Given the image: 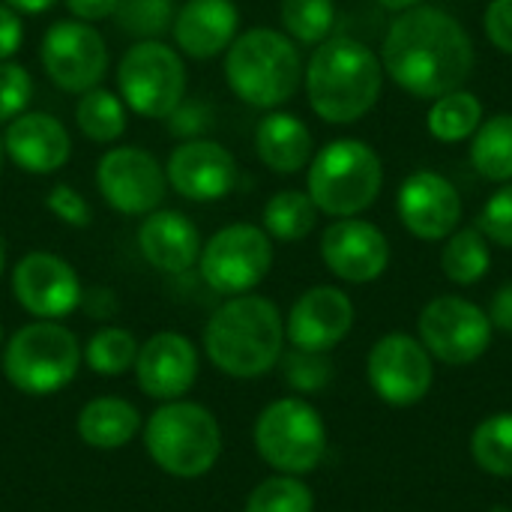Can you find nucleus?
Masks as SVG:
<instances>
[{"label": "nucleus", "mask_w": 512, "mask_h": 512, "mask_svg": "<svg viewBox=\"0 0 512 512\" xmlns=\"http://www.w3.org/2000/svg\"><path fill=\"white\" fill-rule=\"evenodd\" d=\"M285 378H288V384H291L294 390H300V393H315V390H321V387L330 384L333 366H330L327 354L294 348V351L285 357Z\"/></svg>", "instance_id": "obj_36"}, {"label": "nucleus", "mask_w": 512, "mask_h": 512, "mask_svg": "<svg viewBox=\"0 0 512 512\" xmlns=\"http://www.w3.org/2000/svg\"><path fill=\"white\" fill-rule=\"evenodd\" d=\"M96 186L105 204L123 216H147L159 210L168 177L159 159L141 147H111L96 165Z\"/></svg>", "instance_id": "obj_13"}, {"label": "nucleus", "mask_w": 512, "mask_h": 512, "mask_svg": "<svg viewBox=\"0 0 512 512\" xmlns=\"http://www.w3.org/2000/svg\"><path fill=\"white\" fill-rule=\"evenodd\" d=\"M396 210H399L402 225L414 237L444 240L459 228L462 198L447 177H441L435 171H417L402 183Z\"/></svg>", "instance_id": "obj_19"}, {"label": "nucleus", "mask_w": 512, "mask_h": 512, "mask_svg": "<svg viewBox=\"0 0 512 512\" xmlns=\"http://www.w3.org/2000/svg\"><path fill=\"white\" fill-rule=\"evenodd\" d=\"M420 339L432 357L450 366L474 363L492 342L489 315L465 297H435L420 312Z\"/></svg>", "instance_id": "obj_12"}, {"label": "nucleus", "mask_w": 512, "mask_h": 512, "mask_svg": "<svg viewBox=\"0 0 512 512\" xmlns=\"http://www.w3.org/2000/svg\"><path fill=\"white\" fill-rule=\"evenodd\" d=\"M471 453L486 474L512 477V414H495L474 432Z\"/></svg>", "instance_id": "obj_33"}, {"label": "nucleus", "mask_w": 512, "mask_h": 512, "mask_svg": "<svg viewBox=\"0 0 512 512\" xmlns=\"http://www.w3.org/2000/svg\"><path fill=\"white\" fill-rule=\"evenodd\" d=\"M225 78L237 99L252 108L285 105L300 81L303 60L288 33L273 27H252L237 33L225 51Z\"/></svg>", "instance_id": "obj_4"}, {"label": "nucleus", "mask_w": 512, "mask_h": 512, "mask_svg": "<svg viewBox=\"0 0 512 512\" xmlns=\"http://www.w3.org/2000/svg\"><path fill=\"white\" fill-rule=\"evenodd\" d=\"M492 255H489V237L474 225V228H462L453 231L444 255H441V267L444 273L456 282V285H474L489 273Z\"/></svg>", "instance_id": "obj_30"}, {"label": "nucleus", "mask_w": 512, "mask_h": 512, "mask_svg": "<svg viewBox=\"0 0 512 512\" xmlns=\"http://www.w3.org/2000/svg\"><path fill=\"white\" fill-rule=\"evenodd\" d=\"M168 186L186 201H219L237 186L234 156L210 138H186L165 165Z\"/></svg>", "instance_id": "obj_16"}, {"label": "nucleus", "mask_w": 512, "mask_h": 512, "mask_svg": "<svg viewBox=\"0 0 512 512\" xmlns=\"http://www.w3.org/2000/svg\"><path fill=\"white\" fill-rule=\"evenodd\" d=\"M0 165H3V138H0Z\"/></svg>", "instance_id": "obj_47"}, {"label": "nucleus", "mask_w": 512, "mask_h": 512, "mask_svg": "<svg viewBox=\"0 0 512 512\" xmlns=\"http://www.w3.org/2000/svg\"><path fill=\"white\" fill-rule=\"evenodd\" d=\"M384 9H393V12H405V9H411V6H417L420 0H378Z\"/></svg>", "instance_id": "obj_45"}, {"label": "nucleus", "mask_w": 512, "mask_h": 512, "mask_svg": "<svg viewBox=\"0 0 512 512\" xmlns=\"http://www.w3.org/2000/svg\"><path fill=\"white\" fill-rule=\"evenodd\" d=\"M315 222H318V207L309 198V192L285 189L264 204V231L270 234V240L297 243L312 234Z\"/></svg>", "instance_id": "obj_26"}, {"label": "nucleus", "mask_w": 512, "mask_h": 512, "mask_svg": "<svg viewBox=\"0 0 512 512\" xmlns=\"http://www.w3.org/2000/svg\"><path fill=\"white\" fill-rule=\"evenodd\" d=\"M369 384L372 390L396 408L423 402L432 387V357L423 342L405 333L384 336L369 351Z\"/></svg>", "instance_id": "obj_15"}, {"label": "nucleus", "mask_w": 512, "mask_h": 512, "mask_svg": "<svg viewBox=\"0 0 512 512\" xmlns=\"http://www.w3.org/2000/svg\"><path fill=\"white\" fill-rule=\"evenodd\" d=\"M483 123V105L468 90H453L435 99L429 108V132L444 144H459L471 138Z\"/></svg>", "instance_id": "obj_29"}, {"label": "nucleus", "mask_w": 512, "mask_h": 512, "mask_svg": "<svg viewBox=\"0 0 512 512\" xmlns=\"http://www.w3.org/2000/svg\"><path fill=\"white\" fill-rule=\"evenodd\" d=\"M471 162L486 180H512V114H495L480 123L471 144Z\"/></svg>", "instance_id": "obj_28"}, {"label": "nucleus", "mask_w": 512, "mask_h": 512, "mask_svg": "<svg viewBox=\"0 0 512 512\" xmlns=\"http://www.w3.org/2000/svg\"><path fill=\"white\" fill-rule=\"evenodd\" d=\"M486 315H489L492 327L512 333V282L498 288V294L492 297V309Z\"/></svg>", "instance_id": "obj_43"}, {"label": "nucleus", "mask_w": 512, "mask_h": 512, "mask_svg": "<svg viewBox=\"0 0 512 512\" xmlns=\"http://www.w3.org/2000/svg\"><path fill=\"white\" fill-rule=\"evenodd\" d=\"M21 42H24V24H21V15H18L12 6L0 3V60L15 57V54H18V48H21Z\"/></svg>", "instance_id": "obj_41"}, {"label": "nucleus", "mask_w": 512, "mask_h": 512, "mask_svg": "<svg viewBox=\"0 0 512 512\" xmlns=\"http://www.w3.org/2000/svg\"><path fill=\"white\" fill-rule=\"evenodd\" d=\"M63 3H66V9L72 12V18L87 21V24L114 18V12H117V6H120V0H63Z\"/></svg>", "instance_id": "obj_42"}, {"label": "nucleus", "mask_w": 512, "mask_h": 512, "mask_svg": "<svg viewBox=\"0 0 512 512\" xmlns=\"http://www.w3.org/2000/svg\"><path fill=\"white\" fill-rule=\"evenodd\" d=\"M354 327V303L345 291L318 285L309 288L288 315L285 336L300 351H318L327 354L336 348Z\"/></svg>", "instance_id": "obj_20"}, {"label": "nucleus", "mask_w": 512, "mask_h": 512, "mask_svg": "<svg viewBox=\"0 0 512 512\" xmlns=\"http://www.w3.org/2000/svg\"><path fill=\"white\" fill-rule=\"evenodd\" d=\"M132 372L144 396L156 402H174L183 399L198 378V351L183 333L165 330L138 348Z\"/></svg>", "instance_id": "obj_18"}, {"label": "nucleus", "mask_w": 512, "mask_h": 512, "mask_svg": "<svg viewBox=\"0 0 512 512\" xmlns=\"http://www.w3.org/2000/svg\"><path fill=\"white\" fill-rule=\"evenodd\" d=\"M240 9L234 0H186L171 24L177 48L192 60H210L237 39Z\"/></svg>", "instance_id": "obj_22"}, {"label": "nucleus", "mask_w": 512, "mask_h": 512, "mask_svg": "<svg viewBox=\"0 0 512 512\" xmlns=\"http://www.w3.org/2000/svg\"><path fill=\"white\" fill-rule=\"evenodd\" d=\"M477 228H480L489 240H495L498 246L512 249V183L510 186H504V189H498V192L486 201Z\"/></svg>", "instance_id": "obj_38"}, {"label": "nucleus", "mask_w": 512, "mask_h": 512, "mask_svg": "<svg viewBox=\"0 0 512 512\" xmlns=\"http://www.w3.org/2000/svg\"><path fill=\"white\" fill-rule=\"evenodd\" d=\"M492 512H512V510H507V507H495V510Z\"/></svg>", "instance_id": "obj_48"}, {"label": "nucleus", "mask_w": 512, "mask_h": 512, "mask_svg": "<svg viewBox=\"0 0 512 512\" xmlns=\"http://www.w3.org/2000/svg\"><path fill=\"white\" fill-rule=\"evenodd\" d=\"M174 0H120L117 27L138 39H156L174 24Z\"/></svg>", "instance_id": "obj_35"}, {"label": "nucleus", "mask_w": 512, "mask_h": 512, "mask_svg": "<svg viewBox=\"0 0 512 512\" xmlns=\"http://www.w3.org/2000/svg\"><path fill=\"white\" fill-rule=\"evenodd\" d=\"M138 249L150 267L162 273H186L198 264L201 234L180 210H153L138 228Z\"/></svg>", "instance_id": "obj_23"}, {"label": "nucleus", "mask_w": 512, "mask_h": 512, "mask_svg": "<svg viewBox=\"0 0 512 512\" xmlns=\"http://www.w3.org/2000/svg\"><path fill=\"white\" fill-rule=\"evenodd\" d=\"M306 186L318 213L348 219L360 216L378 201L384 168L369 144L357 138H339L312 156Z\"/></svg>", "instance_id": "obj_6"}, {"label": "nucleus", "mask_w": 512, "mask_h": 512, "mask_svg": "<svg viewBox=\"0 0 512 512\" xmlns=\"http://www.w3.org/2000/svg\"><path fill=\"white\" fill-rule=\"evenodd\" d=\"M255 150L270 171L297 174L312 162L315 141L300 117L288 111H270L255 129Z\"/></svg>", "instance_id": "obj_24"}, {"label": "nucleus", "mask_w": 512, "mask_h": 512, "mask_svg": "<svg viewBox=\"0 0 512 512\" xmlns=\"http://www.w3.org/2000/svg\"><path fill=\"white\" fill-rule=\"evenodd\" d=\"M81 366L75 333L57 321H33L12 333L3 348L6 381L27 396H51L72 384Z\"/></svg>", "instance_id": "obj_7"}, {"label": "nucleus", "mask_w": 512, "mask_h": 512, "mask_svg": "<svg viewBox=\"0 0 512 512\" xmlns=\"http://www.w3.org/2000/svg\"><path fill=\"white\" fill-rule=\"evenodd\" d=\"M303 81L312 111L327 123L345 126L375 108L384 84V66L369 45L351 36H333L315 48Z\"/></svg>", "instance_id": "obj_3"}, {"label": "nucleus", "mask_w": 512, "mask_h": 512, "mask_svg": "<svg viewBox=\"0 0 512 512\" xmlns=\"http://www.w3.org/2000/svg\"><path fill=\"white\" fill-rule=\"evenodd\" d=\"M3 264H6V249H3V237H0V276H3Z\"/></svg>", "instance_id": "obj_46"}, {"label": "nucleus", "mask_w": 512, "mask_h": 512, "mask_svg": "<svg viewBox=\"0 0 512 512\" xmlns=\"http://www.w3.org/2000/svg\"><path fill=\"white\" fill-rule=\"evenodd\" d=\"M45 75L66 93H87L99 87L108 72V48L102 33L87 21H54L39 45Z\"/></svg>", "instance_id": "obj_11"}, {"label": "nucleus", "mask_w": 512, "mask_h": 512, "mask_svg": "<svg viewBox=\"0 0 512 512\" xmlns=\"http://www.w3.org/2000/svg\"><path fill=\"white\" fill-rule=\"evenodd\" d=\"M33 99V78L24 66L0 60V123L15 120Z\"/></svg>", "instance_id": "obj_37"}, {"label": "nucleus", "mask_w": 512, "mask_h": 512, "mask_svg": "<svg viewBox=\"0 0 512 512\" xmlns=\"http://www.w3.org/2000/svg\"><path fill=\"white\" fill-rule=\"evenodd\" d=\"M57 0H6V6H12L18 15H39V12H48Z\"/></svg>", "instance_id": "obj_44"}, {"label": "nucleus", "mask_w": 512, "mask_h": 512, "mask_svg": "<svg viewBox=\"0 0 512 512\" xmlns=\"http://www.w3.org/2000/svg\"><path fill=\"white\" fill-rule=\"evenodd\" d=\"M279 18L291 39L303 45H321L324 39H330V30L336 24V3L333 0H282Z\"/></svg>", "instance_id": "obj_32"}, {"label": "nucleus", "mask_w": 512, "mask_h": 512, "mask_svg": "<svg viewBox=\"0 0 512 512\" xmlns=\"http://www.w3.org/2000/svg\"><path fill=\"white\" fill-rule=\"evenodd\" d=\"M45 207L63 222V225H72V228H87L90 225V204L87 198L66 186V183H57L48 195H45Z\"/></svg>", "instance_id": "obj_39"}, {"label": "nucleus", "mask_w": 512, "mask_h": 512, "mask_svg": "<svg viewBox=\"0 0 512 512\" xmlns=\"http://www.w3.org/2000/svg\"><path fill=\"white\" fill-rule=\"evenodd\" d=\"M483 24L492 45L504 54H512V0H492L483 15Z\"/></svg>", "instance_id": "obj_40"}, {"label": "nucleus", "mask_w": 512, "mask_h": 512, "mask_svg": "<svg viewBox=\"0 0 512 512\" xmlns=\"http://www.w3.org/2000/svg\"><path fill=\"white\" fill-rule=\"evenodd\" d=\"M0 339H3V330H0Z\"/></svg>", "instance_id": "obj_49"}, {"label": "nucleus", "mask_w": 512, "mask_h": 512, "mask_svg": "<svg viewBox=\"0 0 512 512\" xmlns=\"http://www.w3.org/2000/svg\"><path fill=\"white\" fill-rule=\"evenodd\" d=\"M255 450L279 474L303 477L315 471L327 453L324 420L303 399H279L267 405L255 423Z\"/></svg>", "instance_id": "obj_9"}, {"label": "nucleus", "mask_w": 512, "mask_h": 512, "mask_svg": "<svg viewBox=\"0 0 512 512\" xmlns=\"http://www.w3.org/2000/svg\"><path fill=\"white\" fill-rule=\"evenodd\" d=\"M144 447L159 471L177 480H198L222 456V429L204 405L174 399L144 423Z\"/></svg>", "instance_id": "obj_5"}, {"label": "nucleus", "mask_w": 512, "mask_h": 512, "mask_svg": "<svg viewBox=\"0 0 512 512\" xmlns=\"http://www.w3.org/2000/svg\"><path fill=\"white\" fill-rule=\"evenodd\" d=\"M246 512H315V498L303 480L279 474L252 489Z\"/></svg>", "instance_id": "obj_34"}, {"label": "nucleus", "mask_w": 512, "mask_h": 512, "mask_svg": "<svg viewBox=\"0 0 512 512\" xmlns=\"http://www.w3.org/2000/svg\"><path fill=\"white\" fill-rule=\"evenodd\" d=\"M381 66L411 96L438 99L462 90L468 81L474 69V42L450 12L417 3L390 24Z\"/></svg>", "instance_id": "obj_1"}, {"label": "nucleus", "mask_w": 512, "mask_h": 512, "mask_svg": "<svg viewBox=\"0 0 512 512\" xmlns=\"http://www.w3.org/2000/svg\"><path fill=\"white\" fill-rule=\"evenodd\" d=\"M117 87L126 108L150 120H168L186 96V63L159 39H141L120 57Z\"/></svg>", "instance_id": "obj_8"}, {"label": "nucleus", "mask_w": 512, "mask_h": 512, "mask_svg": "<svg viewBox=\"0 0 512 512\" xmlns=\"http://www.w3.org/2000/svg\"><path fill=\"white\" fill-rule=\"evenodd\" d=\"M138 348L141 345H138V339L129 330H123V327H102V330H96L87 339L81 357L90 366V372H96L102 378H117V375H123V372H129L135 366Z\"/></svg>", "instance_id": "obj_31"}, {"label": "nucleus", "mask_w": 512, "mask_h": 512, "mask_svg": "<svg viewBox=\"0 0 512 512\" xmlns=\"http://www.w3.org/2000/svg\"><path fill=\"white\" fill-rule=\"evenodd\" d=\"M285 321L273 300L240 294L222 303L204 327V351L228 378H261L282 360Z\"/></svg>", "instance_id": "obj_2"}, {"label": "nucleus", "mask_w": 512, "mask_h": 512, "mask_svg": "<svg viewBox=\"0 0 512 512\" xmlns=\"http://www.w3.org/2000/svg\"><path fill=\"white\" fill-rule=\"evenodd\" d=\"M3 153L27 174L45 177L60 171L72 156V138L66 126L45 111H24L6 123Z\"/></svg>", "instance_id": "obj_21"}, {"label": "nucleus", "mask_w": 512, "mask_h": 512, "mask_svg": "<svg viewBox=\"0 0 512 512\" xmlns=\"http://www.w3.org/2000/svg\"><path fill=\"white\" fill-rule=\"evenodd\" d=\"M273 267V240L264 228L237 222L216 231L198 255L201 279L225 297L249 294Z\"/></svg>", "instance_id": "obj_10"}, {"label": "nucleus", "mask_w": 512, "mask_h": 512, "mask_svg": "<svg viewBox=\"0 0 512 512\" xmlns=\"http://www.w3.org/2000/svg\"><path fill=\"white\" fill-rule=\"evenodd\" d=\"M321 258L333 276L363 285L375 282L390 264V243L381 228L366 219H336L321 237Z\"/></svg>", "instance_id": "obj_17"}, {"label": "nucleus", "mask_w": 512, "mask_h": 512, "mask_svg": "<svg viewBox=\"0 0 512 512\" xmlns=\"http://www.w3.org/2000/svg\"><path fill=\"white\" fill-rule=\"evenodd\" d=\"M12 294L36 321H60L81 306V279L54 252H27L12 270Z\"/></svg>", "instance_id": "obj_14"}, {"label": "nucleus", "mask_w": 512, "mask_h": 512, "mask_svg": "<svg viewBox=\"0 0 512 512\" xmlns=\"http://www.w3.org/2000/svg\"><path fill=\"white\" fill-rule=\"evenodd\" d=\"M75 126L96 144H114L126 132V105L105 87H93L78 96Z\"/></svg>", "instance_id": "obj_27"}, {"label": "nucleus", "mask_w": 512, "mask_h": 512, "mask_svg": "<svg viewBox=\"0 0 512 512\" xmlns=\"http://www.w3.org/2000/svg\"><path fill=\"white\" fill-rule=\"evenodd\" d=\"M141 432V414L120 396H102L81 408L78 435L93 450H120Z\"/></svg>", "instance_id": "obj_25"}]
</instances>
